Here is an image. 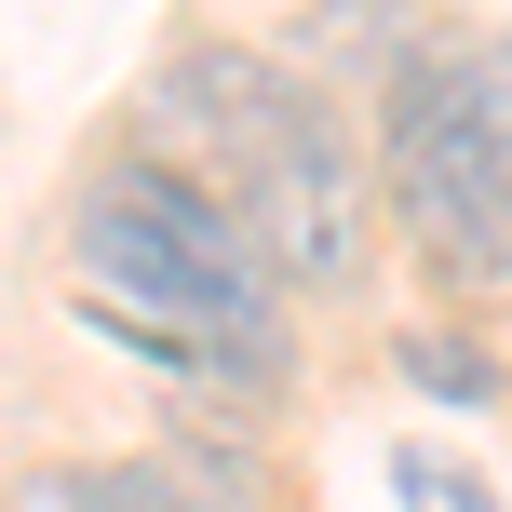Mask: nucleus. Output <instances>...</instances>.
I'll return each mask as SVG.
<instances>
[{"label":"nucleus","instance_id":"1","mask_svg":"<svg viewBox=\"0 0 512 512\" xmlns=\"http://www.w3.org/2000/svg\"><path fill=\"white\" fill-rule=\"evenodd\" d=\"M68 256H81V310L189 337V351L216 364V391L270 405V391L297 378V351H283V297H270V270H256V243L230 230L216 176H189L176 149H108L95 176H81Z\"/></svg>","mask_w":512,"mask_h":512},{"label":"nucleus","instance_id":"2","mask_svg":"<svg viewBox=\"0 0 512 512\" xmlns=\"http://www.w3.org/2000/svg\"><path fill=\"white\" fill-rule=\"evenodd\" d=\"M364 189L391 203V230H405V256L432 283H459V297H499L512 283V149H499L486 95H472L459 41H405L391 54Z\"/></svg>","mask_w":512,"mask_h":512},{"label":"nucleus","instance_id":"3","mask_svg":"<svg viewBox=\"0 0 512 512\" xmlns=\"http://www.w3.org/2000/svg\"><path fill=\"white\" fill-rule=\"evenodd\" d=\"M230 230L256 243L270 297H351L364 283V230H378V189H364V149H351V108L324 81L270 108V135L230 149Z\"/></svg>","mask_w":512,"mask_h":512},{"label":"nucleus","instance_id":"4","mask_svg":"<svg viewBox=\"0 0 512 512\" xmlns=\"http://www.w3.org/2000/svg\"><path fill=\"white\" fill-rule=\"evenodd\" d=\"M283 95H297V68H283V54H256V41H176V54H162V81H149V108H162L176 135H203L216 162L256 149Z\"/></svg>","mask_w":512,"mask_h":512},{"label":"nucleus","instance_id":"5","mask_svg":"<svg viewBox=\"0 0 512 512\" xmlns=\"http://www.w3.org/2000/svg\"><path fill=\"white\" fill-rule=\"evenodd\" d=\"M0 512H203V499L135 445V459H27V472H0Z\"/></svg>","mask_w":512,"mask_h":512},{"label":"nucleus","instance_id":"6","mask_svg":"<svg viewBox=\"0 0 512 512\" xmlns=\"http://www.w3.org/2000/svg\"><path fill=\"white\" fill-rule=\"evenodd\" d=\"M391 364H405L432 405H499V391H512V364L486 351V337H459V324H405V337H391Z\"/></svg>","mask_w":512,"mask_h":512},{"label":"nucleus","instance_id":"7","mask_svg":"<svg viewBox=\"0 0 512 512\" xmlns=\"http://www.w3.org/2000/svg\"><path fill=\"white\" fill-rule=\"evenodd\" d=\"M391 499H405V512H499V499H486V472L445 459V445H391Z\"/></svg>","mask_w":512,"mask_h":512},{"label":"nucleus","instance_id":"8","mask_svg":"<svg viewBox=\"0 0 512 512\" xmlns=\"http://www.w3.org/2000/svg\"><path fill=\"white\" fill-rule=\"evenodd\" d=\"M472 54V95H486V122H499V149H512V41H459Z\"/></svg>","mask_w":512,"mask_h":512}]
</instances>
